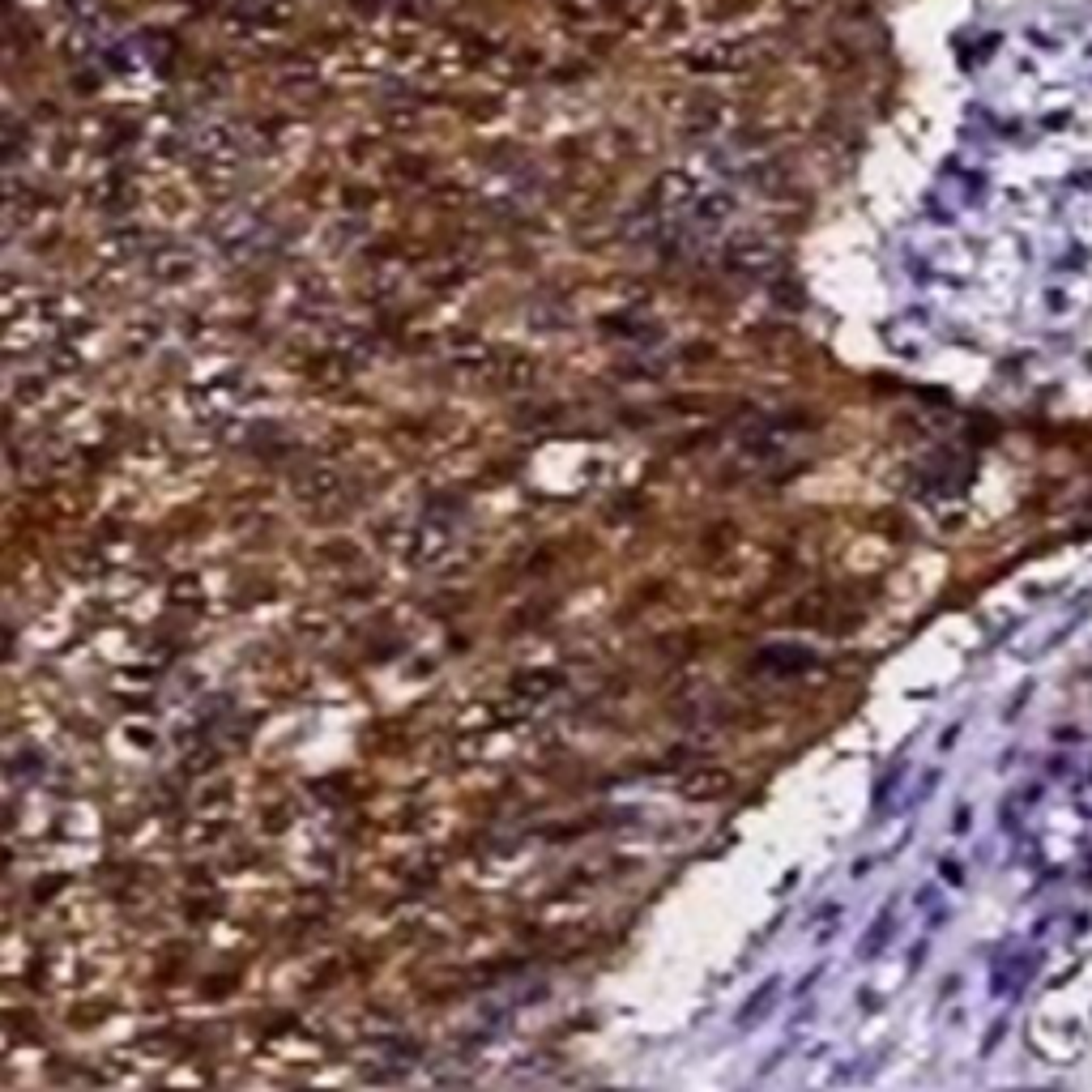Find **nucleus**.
I'll list each match as a JSON object with an SVG mask.
<instances>
[{
    "label": "nucleus",
    "instance_id": "1",
    "mask_svg": "<svg viewBox=\"0 0 1092 1092\" xmlns=\"http://www.w3.org/2000/svg\"><path fill=\"white\" fill-rule=\"evenodd\" d=\"M776 999H781V977H764V982L751 990V999L739 1007L734 1028H739V1033H751V1028H759V1024L768 1020V1011L776 1007Z\"/></svg>",
    "mask_w": 1092,
    "mask_h": 1092
},
{
    "label": "nucleus",
    "instance_id": "3",
    "mask_svg": "<svg viewBox=\"0 0 1092 1092\" xmlns=\"http://www.w3.org/2000/svg\"><path fill=\"white\" fill-rule=\"evenodd\" d=\"M819 973H824V965H815V969H810L807 977H802V982H798V986H793V999H807V994H810V986H815V982H819Z\"/></svg>",
    "mask_w": 1092,
    "mask_h": 1092
},
{
    "label": "nucleus",
    "instance_id": "4",
    "mask_svg": "<svg viewBox=\"0 0 1092 1092\" xmlns=\"http://www.w3.org/2000/svg\"><path fill=\"white\" fill-rule=\"evenodd\" d=\"M951 828H956V832L969 828V810H956V824H951Z\"/></svg>",
    "mask_w": 1092,
    "mask_h": 1092
},
{
    "label": "nucleus",
    "instance_id": "2",
    "mask_svg": "<svg viewBox=\"0 0 1092 1092\" xmlns=\"http://www.w3.org/2000/svg\"><path fill=\"white\" fill-rule=\"evenodd\" d=\"M892 931H897V917H892V905H888V909H883V914L875 917V926L866 931V939L858 943V956H862V960H875V951H880L883 943L892 939Z\"/></svg>",
    "mask_w": 1092,
    "mask_h": 1092
}]
</instances>
